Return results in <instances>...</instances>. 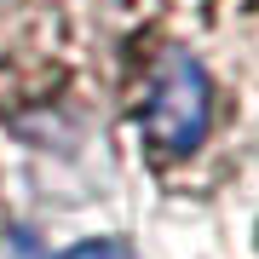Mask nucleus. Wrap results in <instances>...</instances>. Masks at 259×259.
<instances>
[{"label": "nucleus", "instance_id": "1", "mask_svg": "<svg viewBox=\"0 0 259 259\" xmlns=\"http://www.w3.org/2000/svg\"><path fill=\"white\" fill-rule=\"evenodd\" d=\"M115 115L167 196H219L259 161V0H150L121 40Z\"/></svg>", "mask_w": 259, "mask_h": 259}, {"label": "nucleus", "instance_id": "2", "mask_svg": "<svg viewBox=\"0 0 259 259\" xmlns=\"http://www.w3.org/2000/svg\"><path fill=\"white\" fill-rule=\"evenodd\" d=\"M144 0H0V127L69 150L115 115L121 40Z\"/></svg>", "mask_w": 259, "mask_h": 259}, {"label": "nucleus", "instance_id": "3", "mask_svg": "<svg viewBox=\"0 0 259 259\" xmlns=\"http://www.w3.org/2000/svg\"><path fill=\"white\" fill-rule=\"evenodd\" d=\"M64 259H139L127 248V242H81V248H69Z\"/></svg>", "mask_w": 259, "mask_h": 259}]
</instances>
